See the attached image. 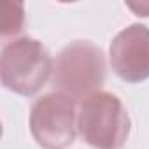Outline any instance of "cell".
I'll use <instances>...</instances> for the list:
<instances>
[{
	"label": "cell",
	"instance_id": "cell-6",
	"mask_svg": "<svg viewBox=\"0 0 149 149\" xmlns=\"http://www.w3.org/2000/svg\"><path fill=\"white\" fill-rule=\"evenodd\" d=\"M25 25V7L21 2L4 0L0 4V33L2 37L18 35Z\"/></svg>",
	"mask_w": 149,
	"mask_h": 149
},
{
	"label": "cell",
	"instance_id": "cell-2",
	"mask_svg": "<svg viewBox=\"0 0 149 149\" xmlns=\"http://www.w3.org/2000/svg\"><path fill=\"white\" fill-rule=\"evenodd\" d=\"M49 51L32 37H21L7 42L0 56V79L4 88L21 97L39 93L53 74Z\"/></svg>",
	"mask_w": 149,
	"mask_h": 149
},
{
	"label": "cell",
	"instance_id": "cell-1",
	"mask_svg": "<svg viewBox=\"0 0 149 149\" xmlns=\"http://www.w3.org/2000/svg\"><path fill=\"white\" fill-rule=\"evenodd\" d=\"M104 51L90 40H76L65 46L53 67V86L70 98H86L98 93L105 83Z\"/></svg>",
	"mask_w": 149,
	"mask_h": 149
},
{
	"label": "cell",
	"instance_id": "cell-3",
	"mask_svg": "<svg viewBox=\"0 0 149 149\" xmlns=\"http://www.w3.org/2000/svg\"><path fill=\"white\" fill-rule=\"evenodd\" d=\"M130 116L123 102L109 91H98L81 100L77 130L95 149H119L130 135Z\"/></svg>",
	"mask_w": 149,
	"mask_h": 149
},
{
	"label": "cell",
	"instance_id": "cell-7",
	"mask_svg": "<svg viewBox=\"0 0 149 149\" xmlns=\"http://www.w3.org/2000/svg\"><path fill=\"white\" fill-rule=\"evenodd\" d=\"M128 7L137 14V16H142V18H146V16H149V2L147 4H128Z\"/></svg>",
	"mask_w": 149,
	"mask_h": 149
},
{
	"label": "cell",
	"instance_id": "cell-5",
	"mask_svg": "<svg viewBox=\"0 0 149 149\" xmlns=\"http://www.w3.org/2000/svg\"><path fill=\"white\" fill-rule=\"evenodd\" d=\"M111 67L125 83L137 84L149 77V28L135 23L121 30L109 47Z\"/></svg>",
	"mask_w": 149,
	"mask_h": 149
},
{
	"label": "cell",
	"instance_id": "cell-4",
	"mask_svg": "<svg viewBox=\"0 0 149 149\" xmlns=\"http://www.w3.org/2000/svg\"><path fill=\"white\" fill-rule=\"evenodd\" d=\"M76 100L53 91L39 97L30 109V132L44 149H63L77 135Z\"/></svg>",
	"mask_w": 149,
	"mask_h": 149
}]
</instances>
